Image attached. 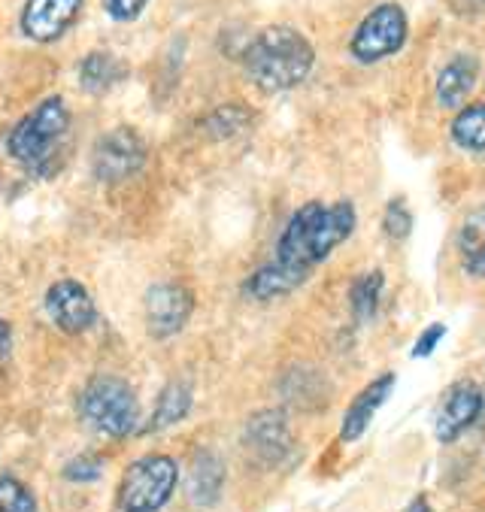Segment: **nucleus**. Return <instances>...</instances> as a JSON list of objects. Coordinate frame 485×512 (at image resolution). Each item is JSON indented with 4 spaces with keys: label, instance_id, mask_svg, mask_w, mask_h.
<instances>
[{
    "label": "nucleus",
    "instance_id": "nucleus-18",
    "mask_svg": "<svg viewBox=\"0 0 485 512\" xmlns=\"http://www.w3.org/2000/svg\"><path fill=\"white\" fill-rule=\"evenodd\" d=\"M458 255L470 276L485 279V207L473 210L458 231Z\"/></svg>",
    "mask_w": 485,
    "mask_h": 512
},
{
    "label": "nucleus",
    "instance_id": "nucleus-27",
    "mask_svg": "<svg viewBox=\"0 0 485 512\" xmlns=\"http://www.w3.org/2000/svg\"><path fill=\"white\" fill-rule=\"evenodd\" d=\"M404 512H431V503H428V497H416V500H410V506H404Z\"/></svg>",
    "mask_w": 485,
    "mask_h": 512
},
{
    "label": "nucleus",
    "instance_id": "nucleus-20",
    "mask_svg": "<svg viewBox=\"0 0 485 512\" xmlns=\"http://www.w3.org/2000/svg\"><path fill=\"white\" fill-rule=\"evenodd\" d=\"M382 273L379 270H370L364 276H358L352 282V291H349V303H352V316L355 322H370L379 310V297H382Z\"/></svg>",
    "mask_w": 485,
    "mask_h": 512
},
{
    "label": "nucleus",
    "instance_id": "nucleus-13",
    "mask_svg": "<svg viewBox=\"0 0 485 512\" xmlns=\"http://www.w3.org/2000/svg\"><path fill=\"white\" fill-rule=\"evenodd\" d=\"M392 388H395V373H382L379 379H373L370 385H364L355 394V400L349 403L346 416H343V425H340V440L343 443H358L367 434L373 416L379 413V406L388 400Z\"/></svg>",
    "mask_w": 485,
    "mask_h": 512
},
{
    "label": "nucleus",
    "instance_id": "nucleus-5",
    "mask_svg": "<svg viewBox=\"0 0 485 512\" xmlns=\"http://www.w3.org/2000/svg\"><path fill=\"white\" fill-rule=\"evenodd\" d=\"M179 485V464L170 455L152 452L131 461L116 491L119 512H161Z\"/></svg>",
    "mask_w": 485,
    "mask_h": 512
},
{
    "label": "nucleus",
    "instance_id": "nucleus-8",
    "mask_svg": "<svg viewBox=\"0 0 485 512\" xmlns=\"http://www.w3.org/2000/svg\"><path fill=\"white\" fill-rule=\"evenodd\" d=\"M43 306H46L49 322L61 334H67V337L88 334L97 325V303H94L91 291L79 279H58V282H52L46 288Z\"/></svg>",
    "mask_w": 485,
    "mask_h": 512
},
{
    "label": "nucleus",
    "instance_id": "nucleus-22",
    "mask_svg": "<svg viewBox=\"0 0 485 512\" xmlns=\"http://www.w3.org/2000/svg\"><path fill=\"white\" fill-rule=\"evenodd\" d=\"M382 231L392 237V240H407L410 231H413V216H410V207L395 197V200H388V207H385V216H382Z\"/></svg>",
    "mask_w": 485,
    "mask_h": 512
},
{
    "label": "nucleus",
    "instance_id": "nucleus-4",
    "mask_svg": "<svg viewBox=\"0 0 485 512\" xmlns=\"http://www.w3.org/2000/svg\"><path fill=\"white\" fill-rule=\"evenodd\" d=\"M70 131V110L64 104V97H46L43 104H37L13 131L7 140L10 155L28 167V170H43L49 167L55 149Z\"/></svg>",
    "mask_w": 485,
    "mask_h": 512
},
{
    "label": "nucleus",
    "instance_id": "nucleus-6",
    "mask_svg": "<svg viewBox=\"0 0 485 512\" xmlns=\"http://www.w3.org/2000/svg\"><path fill=\"white\" fill-rule=\"evenodd\" d=\"M404 43H407V13L398 4H379L358 25L349 52L361 64H376L388 55H395Z\"/></svg>",
    "mask_w": 485,
    "mask_h": 512
},
{
    "label": "nucleus",
    "instance_id": "nucleus-26",
    "mask_svg": "<svg viewBox=\"0 0 485 512\" xmlns=\"http://www.w3.org/2000/svg\"><path fill=\"white\" fill-rule=\"evenodd\" d=\"M10 346H13V325L0 316V361L10 355Z\"/></svg>",
    "mask_w": 485,
    "mask_h": 512
},
{
    "label": "nucleus",
    "instance_id": "nucleus-17",
    "mask_svg": "<svg viewBox=\"0 0 485 512\" xmlns=\"http://www.w3.org/2000/svg\"><path fill=\"white\" fill-rule=\"evenodd\" d=\"M479 64L470 55H455L437 76V100L443 107H458L476 85Z\"/></svg>",
    "mask_w": 485,
    "mask_h": 512
},
{
    "label": "nucleus",
    "instance_id": "nucleus-14",
    "mask_svg": "<svg viewBox=\"0 0 485 512\" xmlns=\"http://www.w3.org/2000/svg\"><path fill=\"white\" fill-rule=\"evenodd\" d=\"M225 464L216 452H198L188 470V500L194 506H213L222 497Z\"/></svg>",
    "mask_w": 485,
    "mask_h": 512
},
{
    "label": "nucleus",
    "instance_id": "nucleus-10",
    "mask_svg": "<svg viewBox=\"0 0 485 512\" xmlns=\"http://www.w3.org/2000/svg\"><path fill=\"white\" fill-rule=\"evenodd\" d=\"M482 406H485V397H482V388L476 382H455L437 409V419H434L437 440L452 443L464 431H470L482 416Z\"/></svg>",
    "mask_w": 485,
    "mask_h": 512
},
{
    "label": "nucleus",
    "instance_id": "nucleus-21",
    "mask_svg": "<svg viewBox=\"0 0 485 512\" xmlns=\"http://www.w3.org/2000/svg\"><path fill=\"white\" fill-rule=\"evenodd\" d=\"M0 512H37V494L13 473H0Z\"/></svg>",
    "mask_w": 485,
    "mask_h": 512
},
{
    "label": "nucleus",
    "instance_id": "nucleus-12",
    "mask_svg": "<svg viewBox=\"0 0 485 512\" xmlns=\"http://www.w3.org/2000/svg\"><path fill=\"white\" fill-rule=\"evenodd\" d=\"M246 449L264 461V464H279L288 458L291 452V431H288V422L282 413H276V409H264V413L252 416L249 425H246Z\"/></svg>",
    "mask_w": 485,
    "mask_h": 512
},
{
    "label": "nucleus",
    "instance_id": "nucleus-25",
    "mask_svg": "<svg viewBox=\"0 0 485 512\" xmlns=\"http://www.w3.org/2000/svg\"><path fill=\"white\" fill-rule=\"evenodd\" d=\"M443 334H446V325H431V328H425V331L419 334L416 346H413V358H428V355H434V349L440 346Z\"/></svg>",
    "mask_w": 485,
    "mask_h": 512
},
{
    "label": "nucleus",
    "instance_id": "nucleus-16",
    "mask_svg": "<svg viewBox=\"0 0 485 512\" xmlns=\"http://www.w3.org/2000/svg\"><path fill=\"white\" fill-rule=\"evenodd\" d=\"M128 76V67L113 52H88L79 61V85L88 94H104Z\"/></svg>",
    "mask_w": 485,
    "mask_h": 512
},
{
    "label": "nucleus",
    "instance_id": "nucleus-9",
    "mask_svg": "<svg viewBox=\"0 0 485 512\" xmlns=\"http://www.w3.org/2000/svg\"><path fill=\"white\" fill-rule=\"evenodd\" d=\"M194 310V297L179 282H158L146 291L143 313H146V331L152 340H170L176 337Z\"/></svg>",
    "mask_w": 485,
    "mask_h": 512
},
{
    "label": "nucleus",
    "instance_id": "nucleus-1",
    "mask_svg": "<svg viewBox=\"0 0 485 512\" xmlns=\"http://www.w3.org/2000/svg\"><path fill=\"white\" fill-rule=\"evenodd\" d=\"M352 231H355V207L349 200L331 203V207H325V203H307V207H301L288 219L270 261L304 285L310 273Z\"/></svg>",
    "mask_w": 485,
    "mask_h": 512
},
{
    "label": "nucleus",
    "instance_id": "nucleus-7",
    "mask_svg": "<svg viewBox=\"0 0 485 512\" xmlns=\"http://www.w3.org/2000/svg\"><path fill=\"white\" fill-rule=\"evenodd\" d=\"M146 143L134 128H113L107 131L101 140L91 149V173L97 182H125L131 176H137L146 164Z\"/></svg>",
    "mask_w": 485,
    "mask_h": 512
},
{
    "label": "nucleus",
    "instance_id": "nucleus-23",
    "mask_svg": "<svg viewBox=\"0 0 485 512\" xmlns=\"http://www.w3.org/2000/svg\"><path fill=\"white\" fill-rule=\"evenodd\" d=\"M104 473V461L97 455H76L73 461L64 464V479L67 482H79V485H88V482H97Z\"/></svg>",
    "mask_w": 485,
    "mask_h": 512
},
{
    "label": "nucleus",
    "instance_id": "nucleus-3",
    "mask_svg": "<svg viewBox=\"0 0 485 512\" xmlns=\"http://www.w3.org/2000/svg\"><path fill=\"white\" fill-rule=\"evenodd\" d=\"M82 422L110 440H125L140 431V400L122 376H94L79 394Z\"/></svg>",
    "mask_w": 485,
    "mask_h": 512
},
{
    "label": "nucleus",
    "instance_id": "nucleus-24",
    "mask_svg": "<svg viewBox=\"0 0 485 512\" xmlns=\"http://www.w3.org/2000/svg\"><path fill=\"white\" fill-rule=\"evenodd\" d=\"M149 0H104V10L113 22H134L143 16Z\"/></svg>",
    "mask_w": 485,
    "mask_h": 512
},
{
    "label": "nucleus",
    "instance_id": "nucleus-11",
    "mask_svg": "<svg viewBox=\"0 0 485 512\" xmlns=\"http://www.w3.org/2000/svg\"><path fill=\"white\" fill-rule=\"evenodd\" d=\"M82 4L85 0H28L22 10V31L34 43H52L76 25Z\"/></svg>",
    "mask_w": 485,
    "mask_h": 512
},
{
    "label": "nucleus",
    "instance_id": "nucleus-19",
    "mask_svg": "<svg viewBox=\"0 0 485 512\" xmlns=\"http://www.w3.org/2000/svg\"><path fill=\"white\" fill-rule=\"evenodd\" d=\"M452 140L467 152H485V104H470L452 119Z\"/></svg>",
    "mask_w": 485,
    "mask_h": 512
},
{
    "label": "nucleus",
    "instance_id": "nucleus-15",
    "mask_svg": "<svg viewBox=\"0 0 485 512\" xmlns=\"http://www.w3.org/2000/svg\"><path fill=\"white\" fill-rule=\"evenodd\" d=\"M191 403H194V391L188 382H167L164 391L155 400V409L149 422L140 428L143 434H161L173 425H179L188 413H191Z\"/></svg>",
    "mask_w": 485,
    "mask_h": 512
},
{
    "label": "nucleus",
    "instance_id": "nucleus-2",
    "mask_svg": "<svg viewBox=\"0 0 485 512\" xmlns=\"http://www.w3.org/2000/svg\"><path fill=\"white\" fill-rule=\"evenodd\" d=\"M316 64L313 43L295 28H264L243 55V70L267 94L298 88Z\"/></svg>",
    "mask_w": 485,
    "mask_h": 512
}]
</instances>
